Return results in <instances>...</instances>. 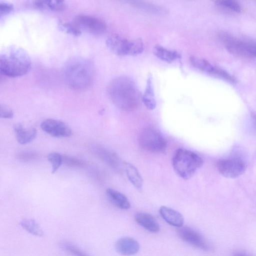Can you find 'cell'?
I'll use <instances>...</instances> for the list:
<instances>
[{
  "label": "cell",
  "instance_id": "7",
  "mask_svg": "<svg viewBox=\"0 0 256 256\" xmlns=\"http://www.w3.org/2000/svg\"><path fill=\"white\" fill-rule=\"evenodd\" d=\"M190 62L194 68L207 74L222 79L232 84L237 83V80L234 76L206 59L194 56L190 57Z\"/></svg>",
  "mask_w": 256,
  "mask_h": 256
},
{
  "label": "cell",
  "instance_id": "33",
  "mask_svg": "<svg viewBox=\"0 0 256 256\" xmlns=\"http://www.w3.org/2000/svg\"><path fill=\"white\" fill-rule=\"evenodd\" d=\"M250 50L252 56L256 58V42L250 41Z\"/></svg>",
  "mask_w": 256,
  "mask_h": 256
},
{
  "label": "cell",
  "instance_id": "22",
  "mask_svg": "<svg viewBox=\"0 0 256 256\" xmlns=\"http://www.w3.org/2000/svg\"><path fill=\"white\" fill-rule=\"evenodd\" d=\"M130 2L134 7L152 14H162L166 12L164 8L148 2L134 0L130 1Z\"/></svg>",
  "mask_w": 256,
  "mask_h": 256
},
{
  "label": "cell",
  "instance_id": "16",
  "mask_svg": "<svg viewBox=\"0 0 256 256\" xmlns=\"http://www.w3.org/2000/svg\"><path fill=\"white\" fill-rule=\"evenodd\" d=\"M17 141L20 144H26L32 141L36 136L37 130L34 128H26L20 124L14 126Z\"/></svg>",
  "mask_w": 256,
  "mask_h": 256
},
{
  "label": "cell",
  "instance_id": "30",
  "mask_svg": "<svg viewBox=\"0 0 256 256\" xmlns=\"http://www.w3.org/2000/svg\"><path fill=\"white\" fill-rule=\"evenodd\" d=\"M63 157V162L67 164L68 166H80L83 165V162L80 160L69 156L66 155H62Z\"/></svg>",
  "mask_w": 256,
  "mask_h": 256
},
{
  "label": "cell",
  "instance_id": "28",
  "mask_svg": "<svg viewBox=\"0 0 256 256\" xmlns=\"http://www.w3.org/2000/svg\"><path fill=\"white\" fill-rule=\"evenodd\" d=\"M44 9L48 8L53 11H62L66 7L64 0H44Z\"/></svg>",
  "mask_w": 256,
  "mask_h": 256
},
{
  "label": "cell",
  "instance_id": "31",
  "mask_svg": "<svg viewBox=\"0 0 256 256\" xmlns=\"http://www.w3.org/2000/svg\"><path fill=\"white\" fill-rule=\"evenodd\" d=\"M14 113L11 108L4 104L0 105V116L2 118H11L13 117Z\"/></svg>",
  "mask_w": 256,
  "mask_h": 256
},
{
  "label": "cell",
  "instance_id": "14",
  "mask_svg": "<svg viewBox=\"0 0 256 256\" xmlns=\"http://www.w3.org/2000/svg\"><path fill=\"white\" fill-rule=\"evenodd\" d=\"M136 222L148 231L157 233L160 231V226L156 220L147 212H138L134 214Z\"/></svg>",
  "mask_w": 256,
  "mask_h": 256
},
{
  "label": "cell",
  "instance_id": "17",
  "mask_svg": "<svg viewBox=\"0 0 256 256\" xmlns=\"http://www.w3.org/2000/svg\"><path fill=\"white\" fill-rule=\"evenodd\" d=\"M96 155L102 161L114 169L120 166V162L116 154L108 150L101 147L94 148Z\"/></svg>",
  "mask_w": 256,
  "mask_h": 256
},
{
  "label": "cell",
  "instance_id": "19",
  "mask_svg": "<svg viewBox=\"0 0 256 256\" xmlns=\"http://www.w3.org/2000/svg\"><path fill=\"white\" fill-rule=\"evenodd\" d=\"M142 98L148 109L152 110L156 107V102L154 98L152 77L150 74L148 76L145 90Z\"/></svg>",
  "mask_w": 256,
  "mask_h": 256
},
{
  "label": "cell",
  "instance_id": "34",
  "mask_svg": "<svg viewBox=\"0 0 256 256\" xmlns=\"http://www.w3.org/2000/svg\"><path fill=\"white\" fill-rule=\"evenodd\" d=\"M233 256H252L246 252L242 251H236L234 254Z\"/></svg>",
  "mask_w": 256,
  "mask_h": 256
},
{
  "label": "cell",
  "instance_id": "24",
  "mask_svg": "<svg viewBox=\"0 0 256 256\" xmlns=\"http://www.w3.org/2000/svg\"><path fill=\"white\" fill-rule=\"evenodd\" d=\"M214 2L218 7L232 13L240 14L242 10V6L236 0H216Z\"/></svg>",
  "mask_w": 256,
  "mask_h": 256
},
{
  "label": "cell",
  "instance_id": "20",
  "mask_svg": "<svg viewBox=\"0 0 256 256\" xmlns=\"http://www.w3.org/2000/svg\"><path fill=\"white\" fill-rule=\"evenodd\" d=\"M153 52L159 59L168 62H172L181 56L177 52L170 50L160 45L154 47Z\"/></svg>",
  "mask_w": 256,
  "mask_h": 256
},
{
  "label": "cell",
  "instance_id": "32",
  "mask_svg": "<svg viewBox=\"0 0 256 256\" xmlns=\"http://www.w3.org/2000/svg\"><path fill=\"white\" fill-rule=\"evenodd\" d=\"M37 154L32 152H24L18 154V158L22 160H30L35 159Z\"/></svg>",
  "mask_w": 256,
  "mask_h": 256
},
{
  "label": "cell",
  "instance_id": "26",
  "mask_svg": "<svg viewBox=\"0 0 256 256\" xmlns=\"http://www.w3.org/2000/svg\"><path fill=\"white\" fill-rule=\"evenodd\" d=\"M48 160L52 167V173H55L63 163L62 155L58 152H52L48 154Z\"/></svg>",
  "mask_w": 256,
  "mask_h": 256
},
{
  "label": "cell",
  "instance_id": "27",
  "mask_svg": "<svg viewBox=\"0 0 256 256\" xmlns=\"http://www.w3.org/2000/svg\"><path fill=\"white\" fill-rule=\"evenodd\" d=\"M59 27L62 30L72 35L78 36L81 34V30L74 24L60 22Z\"/></svg>",
  "mask_w": 256,
  "mask_h": 256
},
{
  "label": "cell",
  "instance_id": "2",
  "mask_svg": "<svg viewBox=\"0 0 256 256\" xmlns=\"http://www.w3.org/2000/svg\"><path fill=\"white\" fill-rule=\"evenodd\" d=\"M63 76L72 88L81 90L88 88L94 78V68L90 60L82 56H74L65 62Z\"/></svg>",
  "mask_w": 256,
  "mask_h": 256
},
{
  "label": "cell",
  "instance_id": "1",
  "mask_svg": "<svg viewBox=\"0 0 256 256\" xmlns=\"http://www.w3.org/2000/svg\"><path fill=\"white\" fill-rule=\"evenodd\" d=\"M107 92L112 102L122 110H133L140 104V92L133 80L128 76H119L111 80Z\"/></svg>",
  "mask_w": 256,
  "mask_h": 256
},
{
  "label": "cell",
  "instance_id": "4",
  "mask_svg": "<svg viewBox=\"0 0 256 256\" xmlns=\"http://www.w3.org/2000/svg\"><path fill=\"white\" fill-rule=\"evenodd\" d=\"M172 166L176 174L184 180L190 178L203 164L197 154L184 148L178 149L172 158Z\"/></svg>",
  "mask_w": 256,
  "mask_h": 256
},
{
  "label": "cell",
  "instance_id": "13",
  "mask_svg": "<svg viewBox=\"0 0 256 256\" xmlns=\"http://www.w3.org/2000/svg\"><path fill=\"white\" fill-rule=\"evenodd\" d=\"M116 251L120 254L125 256L134 255L138 252L140 250L138 242L130 237H124L119 238L116 242Z\"/></svg>",
  "mask_w": 256,
  "mask_h": 256
},
{
  "label": "cell",
  "instance_id": "6",
  "mask_svg": "<svg viewBox=\"0 0 256 256\" xmlns=\"http://www.w3.org/2000/svg\"><path fill=\"white\" fill-rule=\"evenodd\" d=\"M138 141L142 148L151 152H164L166 148L164 138L158 130L150 127L146 128L140 132Z\"/></svg>",
  "mask_w": 256,
  "mask_h": 256
},
{
  "label": "cell",
  "instance_id": "8",
  "mask_svg": "<svg viewBox=\"0 0 256 256\" xmlns=\"http://www.w3.org/2000/svg\"><path fill=\"white\" fill-rule=\"evenodd\" d=\"M218 36L227 50L233 55L248 58L252 57L249 40H240L226 32H221Z\"/></svg>",
  "mask_w": 256,
  "mask_h": 256
},
{
  "label": "cell",
  "instance_id": "18",
  "mask_svg": "<svg viewBox=\"0 0 256 256\" xmlns=\"http://www.w3.org/2000/svg\"><path fill=\"white\" fill-rule=\"evenodd\" d=\"M106 193L109 200L116 207L122 210L130 208V202L122 193L111 188H108Z\"/></svg>",
  "mask_w": 256,
  "mask_h": 256
},
{
  "label": "cell",
  "instance_id": "10",
  "mask_svg": "<svg viewBox=\"0 0 256 256\" xmlns=\"http://www.w3.org/2000/svg\"><path fill=\"white\" fill-rule=\"evenodd\" d=\"M74 24L81 30H84L96 35L101 34L106 29V22L95 16L79 14L74 18Z\"/></svg>",
  "mask_w": 256,
  "mask_h": 256
},
{
  "label": "cell",
  "instance_id": "25",
  "mask_svg": "<svg viewBox=\"0 0 256 256\" xmlns=\"http://www.w3.org/2000/svg\"><path fill=\"white\" fill-rule=\"evenodd\" d=\"M60 246L64 250L73 256H89L82 250L72 243L68 241H62Z\"/></svg>",
  "mask_w": 256,
  "mask_h": 256
},
{
  "label": "cell",
  "instance_id": "23",
  "mask_svg": "<svg viewBox=\"0 0 256 256\" xmlns=\"http://www.w3.org/2000/svg\"><path fill=\"white\" fill-rule=\"evenodd\" d=\"M22 227L27 232L34 236H42L44 232L35 220L32 218H25L20 222Z\"/></svg>",
  "mask_w": 256,
  "mask_h": 256
},
{
  "label": "cell",
  "instance_id": "5",
  "mask_svg": "<svg viewBox=\"0 0 256 256\" xmlns=\"http://www.w3.org/2000/svg\"><path fill=\"white\" fill-rule=\"evenodd\" d=\"M108 48L118 56H136L144 50L143 41L140 38L130 39L118 34H112L106 40Z\"/></svg>",
  "mask_w": 256,
  "mask_h": 256
},
{
  "label": "cell",
  "instance_id": "11",
  "mask_svg": "<svg viewBox=\"0 0 256 256\" xmlns=\"http://www.w3.org/2000/svg\"><path fill=\"white\" fill-rule=\"evenodd\" d=\"M216 168L219 172L228 178H236L242 174L246 164L239 158L222 159L217 162Z\"/></svg>",
  "mask_w": 256,
  "mask_h": 256
},
{
  "label": "cell",
  "instance_id": "21",
  "mask_svg": "<svg viewBox=\"0 0 256 256\" xmlns=\"http://www.w3.org/2000/svg\"><path fill=\"white\" fill-rule=\"evenodd\" d=\"M124 167L128 179L132 185L138 190H141L143 180L137 168L128 162L124 163Z\"/></svg>",
  "mask_w": 256,
  "mask_h": 256
},
{
  "label": "cell",
  "instance_id": "3",
  "mask_svg": "<svg viewBox=\"0 0 256 256\" xmlns=\"http://www.w3.org/2000/svg\"><path fill=\"white\" fill-rule=\"evenodd\" d=\"M31 64L28 54L19 46H8L0 52V71L4 76L18 77L24 75L30 70Z\"/></svg>",
  "mask_w": 256,
  "mask_h": 256
},
{
  "label": "cell",
  "instance_id": "29",
  "mask_svg": "<svg viewBox=\"0 0 256 256\" xmlns=\"http://www.w3.org/2000/svg\"><path fill=\"white\" fill-rule=\"evenodd\" d=\"M14 9L12 4L6 1H0V16L6 15L11 12Z\"/></svg>",
  "mask_w": 256,
  "mask_h": 256
},
{
  "label": "cell",
  "instance_id": "12",
  "mask_svg": "<svg viewBox=\"0 0 256 256\" xmlns=\"http://www.w3.org/2000/svg\"><path fill=\"white\" fill-rule=\"evenodd\" d=\"M42 129L48 134L56 138H66L72 134L71 128L64 122L52 118L42 122Z\"/></svg>",
  "mask_w": 256,
  "mask_h": 256
},
{
  "label": "cell",
  "instance_id": "15",
  "mask_svg": "<svg viewBox=\"0 0 256 256\" xmlns=\"http://www.w3.org/2000/svg\"><path fill=\"white\" fill-rule=\"evenodd\" d=\"M159 212L162 218L169 224L178 228L182 226L184 218L180 212L166 206H161Z\"/></svg>",
  "mask_w": 256,
  "mask_h": 256
},
{
  "label": "cell",
  "instance_id": "9",
  "mask_svg": "<svg viewBox=\"0 0 256 256\" xmlns=\"http://www.w3.org/2000/svg\"><path fill=\"white\" fill-rule=\"evenodd\" d=\"M179 237L186 242L206 252H212L214 246L207 238L196 230L188 227L181 226L178 230Z\"/></svg>",
  "mask_w": 256,
  "mask_h": 256
}]
</instances>
